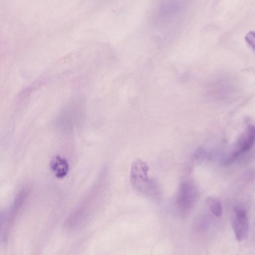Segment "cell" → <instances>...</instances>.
<instances>
[{
  "instance_id": "1",
  "label": "cell",
  "mask_w": 255,
  "mask_h": 255,
  "mask_svg": "<svg viewBox=\"0 0 255 255\" xmlns=\"http://www.w3.org/2000/svg\"><path fill=\"white\" fill-rule=\"evenodd\" d=\"M148 167L140 159L134 161L130 170V182L137 191L145 193L151 189V182L147 176Z\"/></svg>"
},
{
  "instance_id": "2",
  "label": "cell",
  "mask_w": 255,
  "mask_h": 255,
  "mask_svg": "<svg viewBox=\"0 0 255 255\" xmlns=\"http://www.w3.org/2000/svg\"><path fill=\"white\" fill-rule=\"evenodd\" d=\"M255 129L254 125H248L239 136L234 146L232 153L226 163H230L239 156L250 150L255 140Z\"/></svg>"
},
{
  "instance_id": "3",
  "label": "cell",
  "mask_w": 255,
  "mask_h": 255,
  "mask_svg": "<svg viewBox=\"0 0 255 255\" xmlns=\"http://www.w3.org/2000/svg\"><path fill=\"white\" fill-rule=\"evenodd\" d=\"M233 228L238 241H242L247 238L250 228L249 220L247 212L242 205H238L234 208Z\"/></svg>"
},
{
  "instance_id": "4",
  "label": "cell",
  "mask_w": 255,
  "mask_h": 255,
  "mask_svg": "<svg viewBox=\"0 0 255 255\" xmlns=\"http://www.w3.org/2000/svg\"><path fill=\"white\" fill-rule=\"evenodd\" d=\"M197 197L195 186L190 182H183L179 186L177 193L176 202L183 211L190 209Z\"/></svg>"
},
{
  "instance_id": "5",
  "label": "cell",
  "mask_w": 255,
  "mask_h": 255,
  "mask_svg": "<svg viewBox=\"0 0 255 255\" xmlns=\"http://www.w3.org/2000/svg\"><path fill=\"white\" fill-rule=\"evenodd\" d=\"M28 193L29 191L27 188H23L16 194L9 212L6 213V218L4 223V224H6V227L10 226L15 219L19 210L25 202Z\"/></svg>"
},
{
  "instance_id": "6",
  "label": "cell",
  "mask_w": 255,
  "mask_h": 255,
  "mask_svg": "<svg viewBox=\"0 0 255 255\" xmlns=\"http://www.w3.org/2000/svg\"><path fill=\"white\" fill-rule=\"evenodd\" d=\"M50 167L58 178H64L69 171V165L67 160L59 155H55L52 158Z\"/></svg>"
},
{
  "instance_id": "7",
  "label": "cell",
  "mask_w": 255,
  "mask_h": 255,
  "mask_svg": "<svg viewBox=\"0 0 255 255\" xmlns=\"http://www.w3.org/2000/svg\"><path fill=\"white\" fill-rule=\"evenodd\" d=\"M207 202L211 211L215 216L219 217L222 215V206L218 199L210 197L208 199Z\"/></svg>"
},
{
  "instance_id": "8",
  "label": "cell",
  "mask_w": 255,
  "mask_h": 255,
  "mask_svg": "<svg viewBox=\"0 0 255 255\" xmlns=\"http://www.w3.org/2000/svg\"><path fill=\"white\" fill-rule=\"evenodd\" d=\"M6 215V212L5 211L1 210H0V234L3 227V225H4Z\"/></svg>"
}]
</instances>
